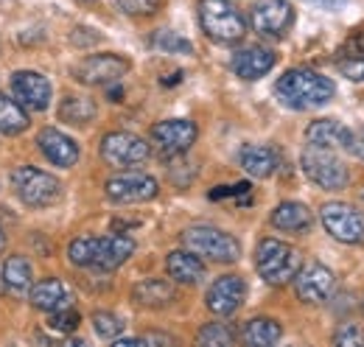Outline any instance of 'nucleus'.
<instances>
[{"label":"nucleus","mask_w":364,"mask_h":347,"mask_svg":"<svg viewBox=\"0 0 364 347\" xmlns=\"http://www.w3.org/2000/svg\"><path fill=\"white\" fill-rule=\"evenodd\" d=\"M336 87L328 76H322L317 70H309V68H291L286 70L277 85H274V95L283 107L289 110H317L325 107L331 98H333Z\"/></svg>","instance_id":"f257e3e1"},{"label":"nucleus","mask_w":364,"mask_h":347,"mask_svg":"<svg viewBox=\"0 0 364 347\" xmlns=\"http://www.w3.org/2000/svg\"><path fill=\"white\" fill-rule=\"evenodd\" d=\"M135 252V241L129 235H107V238H95V235H82L76 241H70L68 247V260L79 269H101V272H112L118 266H124Z\"/></svg>","instance_id":"f03ea898"},{"label":"nucleus","mask_w":364,"mask_h":347,"mask_svg":"<svg viewBox=\"0 0 364 347\" xmlns=\"http://www.w3.org/2000/svg\"><path fill=\"white\" fill-rule=\"evenodd\" d=\"M199 26L208 34V40L219 45L241 43L247 31L241 11L230 0H199Z\"/></svg>","instance_id":"7ed1b4c3"},{"label":"nucleus","mask_w":364,"mask_h":347,"mask_svg":"<svg viewBox=\"0 0 364 347\" xmlns=\"http://www.w3.org/2000/svg\"><path fill=\"white\" fill-rule=\"evenodd\" d=\"M300 266H303L300 252L291 244H283L277 238H264L255 250V269L272 286H283V283L294 280Z\"/></svg>","instance_id":"20e7f679"},{"label":"nucleus","mask_w":364,"mask_h":347,"mask_svg":"<svg viewBox=\"0 0 364 347\" xmlns=\"http://www.w3.org/2000/svg\"><path fill=\"white\" fill-rule=\"evenodd\" d=\"M185 250L196 252L199 258L216 260V263H235L241 258V244L219 227L210 224H193L182 233Z\"/></svg>","instance_id":"39448f33"},{"label":"nucleus","mask_w":364,"mask_h":347,"mask_svg":"<svg viewBox=\"0 0 364 347\" xmlns=\"http://www.w3.org/2000/svg\"><path fill=\"white\" fill-rule=\"evenodd\" d=\"M11 188L26 208H50L62 199V182L34 166H17L11 171Z\"/></svg>","instance_id":"423d86ee"},{"label":"nucleus","mask_w":364,"mask_h":347,"mask_svg":"<svg viewBox=\"0 0 364 347\" xmlns=\"http://www.w3.org/2000/svg\"><path fill=\"white\" fill-rule=\"evenodd\" d=\"M300 166H303V174L325 191H342L348 185V169L333 154V149H322V146L309 143L300 154Z\"/></svg>","instance_id":"0eeeda50"},{"label":"nucleus","mask_w":364,"mask_h":347,"mask_svg":"<svg viewBox=\"0 0 364 347\" xmlns=\"http://www.w3.org/2000/svg\"><path fill=\"white\" fill-rule=\"evenodd\" d=\"M322 227L339 244H364V216L345 202H328L319 210Z\"/></svg>","instance_id":"6e6552de"},{"label":"nucleus","mask_w":364,"mask_h":347,"mask_svg":"<svg viewBox=\"0 0 364 347\" xmlns=\"http://www.w3.org/2000/svg\"><path fill=\"white\" fill-rule=\"evenodd\" d=\"M104 191H107V199L115 205H137V202H151L160 193V185L151 174L129 171L107 179Z\"/></svg>","instance_id":"1a4fd4ad"},{"label":"nucleus","mask_w":364,"mask_h":347,"mask_svg":"<svg viewBox=\"0 0 364 347\" xmlns=\"http://www.w3.org/2000/svg\"><path fill=\"white\" fill-rule=\"evenodd\" d=\"M151 149L143 137L132 132H109L101 137V157L115 169H129L143 160H149Z\"/></svg>","instance_id":"9d476101"},{"label":"nucleus","mask_w":364,"mask_h":347,"mask_svg":"<svg viewBox=\"0 0 364 347\" xmlns=\"http://www.w3.org/2000/svg\"><path fill=\"white\" fill-rule=\"evenodd\" d=\"M333 292H336V274L322 263L300 266V272L294 274V294L300 303L322 305L333 297Z\"/></svg>","instance_id":"9b49d317"},{"label":"nucleus","mask_w":364,"mask_h":347,"mask_svg":"<svg viewBox=\"0 0 364 347\" xmlns=\"http://www.w3.org/2000/svg\"><path fill=\"white\" fill-rule=\"evenodd\" d=\"M199 129L193 121L174 118V121H160L151 127V143L163 157H182L188 149L196 143Z\"/></svg>","instance_id":"f8f14e48"},{"label":"nucleus","mask_w":364,"mask_h":347,"mask_svg":"<svg viewBox=\"0 0 364 347\" xmlns=\"http://www.w3.org/2000/svg\"><path fill=\"white\" fill-rule=\"evenodd\" d=\"M294 23V9L289 0H255L250 9V26L261 37H283Z\"/></svg>","instance_id":"ddd939ff"},{"label":"nucleus","mask_w":364,"mask_h":347,"mask_svg":"<svg viewBox=\"0 0 364 347\" xmlns=\"http://www.w3.org/2000/svg\"><path fill=\"white\" fill-rule=\"evenodd\" d=\"M129 73V59L118 56V53H92L87 59H82L73 68L76 82L82 85H112L121 82V76Z\"/></svg>","instance_id":"4468645a"},{"label":"nucleus","mask_w":364,"mask_h":347,"mask_svg":"<svg viewBox=\"0 0 364 347\" xmlns=\"http://www.w3.org/2000/svg\"><path fill=\"white\" fill-rule=\"evenodd\" d=\"M11 92H14V98H17L26 110H31V112L48 110L50 95H53L50 82H48L43 73H37V70H17V73L11 76Z\"/></svg>","instance_id":"2eb2a0df"},{"label":"nucleus","mask_w":364,"mask_h":347,"mask_svg":"<svg viewBox=\"0 0 364 347\" xmlns=\"http://www.w3.org/2000/svg\"><path fill=\"white\" fill-rule=\"evenodd\" d=\"M247 297V283L238 277V274H222L219 280H213V286L208 289L205 294V303L208 308L216 314V316H230L235 314L241 303Z\"/></svg>","instance_id":"dca6fc26"},{"label":"nucleus","mask_w":364,"mask_h":347,"mask_svg":"<svg viewBox=\"0 0 364 347\" xmlns=\"http://www.w3.org/2000/svg\"><path fill=\"white\" fill-rule=\"evenodd\" d=\"M37 146L43 151L48 163H53L56 169H73L79 163V143L73 137H68L65 132L46 127V129L37 134Z\"/></svg>","instance_id":"f3484780"},{"label":"nucleus","mask_w":364,"mask_h":347,"mask_svg":"<svg viewBox=\"0 0 364 347\" xmlns=\"http://www.w3.org/2000/svg\"><path fill=\"white\" fill-rule=\"evenodd\" d=\"M274 59H277L274 50L264 48V45H250V48H241V50L232 53L230 68H232V73H235L238 79L255 82V79H261V76H267V73L272 70Z\"/></svg>","instance_id":"a211bd4d"},{"label":"nucleus","mask_w":364,"mask_h":347,"mask_svg":"<svg viewBox=\"0 0 364 347\" xmlns=\"http://www.w3.org/2000/svg\"><path fill=\"white\" fill-rule=\"evenodd\" d=\"M174 300H177V292L171 280H163V277H146L132 289V303L140 308H166Z\"/></svg>","instance_id":"6ab92c4d"},{"label":"nucleus","mask_w":364,"mask_h":347,"mask_svg":"<svg viewBox=\"0 0 364 347\" xmlns=\"http://www.w3.org/2000/svg\"><path fill=\"white\" fill-rule=\"evenodd\" d=\"M28 300L37 311H59V308H68L70 303V292L68 286L59 280V277H46V280H37L28 292Z\"/></svg>","instance_id":"aec40b11"},{"label":"nucleus","mask_w":364,"mask_h":347,"mask_svg":"<svg viewBox=\"0 0 364 347\" xmlns=\"http://www.w3.org/2000/svg\"><path fill=\"white\" fill-rule=\"evenodd\" d=\"M166 269H168V277L174 283H182V286H196L205 277V263H202V258L196 252H191V250L168 252Z\"/></svg>","instance_id":"412c9836"},{"label":"nucleus","mask_w":364,"mask_h":347,"mask_svg":"<svg viewBox=\"0 0 364 347\" xmlns=\"http://www.w3.org/2000/svg\"><path fill=\"white\" fill-rule=\"evenodd\" d=\"M238 163H241V169L250 174V176L267 179V176L274 174L280 157H277V151H274L272 146H244L238 151Z\"/></svg>","instance_id":"4be33fe9"},{"label":"nucleus","mask_w":364,"mask_h":347,"mask_svg":"<svg viewBox=\"0 0 364 347\" xmlns=\"http://www.w3.org/2000/svg\"><path fill=\"white\" fill-rule=\"evenodd\" d=\"M272 224L283 233H306L314 224V213L303 202H280L272 210Z\"/></svg>","instance_id":"5701e85b"},{"label":"nucleus","mask_w":364,"mask_h":347,"mask_svg":"<svg viewBox=\"0 0 364 347\" xmlns=\"http://www.w3.org/2000/svg\"><path fill=\"white\" fill-rule=\"evenodd\" d=\"M3 286L6 292L17 294V297H26L34 286V269H31V260L23 258V255H11L3 263Z\"/></svg>","instance_id":"b1692460"},{"label":"nucleus","mask_w":364,"mask_h":347,"mask_svg":"<svg viewBox=\"0 0 364 347\" xmlns=\"http://www.w3.org/2000/svg\"><path fill=\"white\" fill-rule=\"evenodd\" d=\"M280 336H283L280 322H277V319H269V316H255V319H250V322L244 325V331H241V339H244L247 345H255V347L277 345Z\"/></svg>","instance_id":"393cba45"},{"label":"nucleus","mask_w":364,"mask_h":347,"mask_svg":"<svg viewBox=\"0 0 364 347\" xmlns=\"http://www.w3.org/2000/svg\"><path fill=\"white\" fill-rule=\"evenodd\" d=\"M345 137H348V129L339 121H331V118L314 121L306 129V140L311 146H322V149H339V146H345Z\"/></svg>","instance_id":"a878e982"},{"label":"nucleus","mask_w":364,"mask_h":347,"mask_svg":"<svg viewBox=\"0 0 364 347\" xmlns=\"http://www.w3.org/2000/svg\"><path fill=\"white\" fill-rule=\"evenodd\" d=\"M28 124L31 121H28V112L23 110V104L17 98H9L0 92V134L14 137V134L28 129Z\"/></svg>","instance_id":"bb28decb"},{"label":"nucleus","mask_w":364,"mask_h":347,"mask_svg":"<svg viewBox=\"0 0 364 347\" xmlns=\"http://www.w3.org/2000/svg\"><path fill=\"white\" fill-rule=\"evenodd\" d=\"M95 115H98V107L92 104L90 98H82V95H68L59 104V121L73 124V127L90 124V121H95Z\"/></svg>","instance_id":"cd10ccee"},{"label":"nucleus","mask_w":364,"mask_h":347,"mask_svg":"<svg viewBox=\"0 0 364 347\" xmlns=\"http://www.w3.org/2000/svg\"><path fill=\"white\" fill-rule=\"evenodd\" d=\"M92 331L98 333V339L115 342L124 331V319L118 314H109V311H95L92 314Z\"/></svg>","instance_id":"c85d7f7f"},{"label":"nucleus","mask_w":364,"mask_h":347,"mask_svg":"<svg viewBox=\"0 0 364 347\" xmlns=\"http://www.w3.org/2000/svg\"><path fill=\"white\" fill-rule=\"evenodd\" d=\"M232 331H230L228 325H222V322H208V325H202V331H199V336H196V342L199 345H210V347H228L232 345Z\"/></svg>","instance_id":"c756f323"},{"label":"nucleus","mask_w":364,"mask_h":347,"mask_svg":"<svg viewBox=\"0 0 364 347\" xmlns=\"http://www.w3.org/2000/svg\"><path fill=\"white\" fill-rule=\"evenodd\" d=\"M79 322H82V316L70 305L59 308V311H50V316H48V328L56 331V333H73L79 328Z\"/></svg>","instance_id":"7c9ffc66"},{"label":"nucleus","mask_w":364,"mask_h":347,"mask_svg":"<svg viewBox=\"0 0 364 347\" xmlns=\"http://www.w3.org/2000/svg\"><path fill=\"white\" fill-rule=\"evenodd\" d=\"M151 45H154L157 50H166V53H191V50H193V45L188 43L185 37L174 34V31H166V28L151 37Z\"/></svg>","instance_id":"2f4dec72"},{"label":"nucleus","mask_w":364,"mask_h":347,"mask_svg":"<svg viewBox=\"0 0 364 347\" xmlns=\"http://www.w3.org/2000/svg\"><path fill=\"white\" fill-rule=\"evenodd\" d=\"M333 342H336V345H342V347H350V345L364 347V328L362 325H356V322L342 325V331L333 336Z\"/></svg>","instance_id":"473e14b6"},{"label":"nucleus","mask_w":364,"mask_h":347,"mask_svg":"<svg viewBox=\"0 0 364 347\" xmlns=\"http://www.w3.org/2000/svg\"><path fill=\"white\" fill-rule=\"evenodd\" d=\"M339 73L350 82H364V56H356V59H339Z\"/></svg>","instance_id":"72a5a7b5"},{"label":"nucleus","mask_w":364,"mask_h":347,"mask_svg":"<svg viewBox=\"0 0 364 347\" xmlns=\"http://www.w3.org/2000/svg\"><path fill=\"white\" fill-rule=\"evenodd\" d=\"M160 0H115V6L124 14H151Z\"/></svg>","instance_id":"f704fd0d"},{"label":"nucleus","mask_w":364,"mask_h":347,"mask_svg":"<svg viewBox=\"0 0 364 347\" xmlns=\"http://www.w3.org/2000/svg\"><path fill=\"white\" fill-rule=\"evenodd\" d=\"M250 193V182H238V185H219L208 193V199H228V196H247Z\"/></svg>","instance_id":"c9c22d12"},{"label":"nucleus","mask_w":364,"mask_h":347,"mask_svg":"<svg viewBox=\"0 0 364 347\" xmlns=\"http://www.w3.org/2000/svg\"><path fill=\"white\" fill-rule=\"evenodd\" d=\"M339 56H342V59H356V56H364V31L362 34H353V37L345 43V48L339 50Z\"/></svg>","instance_id":"e433bc0d"},{"label":"nucleus","mask_w":364,"mask_h":347,"mask_svg":"<svg viewBox=\"0 0 364 347\" xmlns=\"http://www.w3.org/2000/svg\"><path fill=\"white\" fill-rule=\"evenodd\" d=\"M345 149H348L353 157L364 160V129L348 132V137H345Z\"/></svg>","instance_id":"4c0bfd02"},{"label":"nucleus","mask_w":364,"mask_h":347,"mask_svg":"<svg viewBox=\"0 0 364 347\" xmlns=\"http://www.w3.org/2000/svg\"><path fill=\"white\" fill-rule=\"evenodd\" d=\"M309 6H314V9H322V11H339V9H345L350 0H306Z\"/></svg>","instance_id":"58836bf2"},{"label":"nucleus","mask_w":364,"mask_h":347,"mask_svg":"<svg viewBox=\"0 0 364 347\" xmlns=\"http://www.w3.org/2000/svg\"><path fill=\"white\" fill-rule=\"evenodd\" d=\"M143 345H174V339L163 333H151V336H143Z\"/></svg>","instance_id":"ea45409f"},{"label":"nucleus","mask_w":364,"mask_h":347,"mask_svg":"<svg viewBox=\"0 0 364 347\" xmlns=\"http://www.w3.org/2000/svg\"><path fill=\"white\" fill-rule=\"evenodd\" d=\"M180 79H182V73L177 70L174 76H168V79H163V85H180Z\"/></svg>","instance_id":"a19ab883"},{"label":"nucleus","mask_w":364,"mask_h":347,"mask_svg":"<svg viewBox=\"0 0 364 347\" xmlns=\"http://www.w3.org/2000/svg\"><path fill=\"white\" fill-rule=\"evenodd\" d=\"M6 250V235H3V230H0V252Z\"/></svg>","instance_id":"79ce46f5"},{"label":"nucleus","mask_w":364,"mask_h":347,"mask_svg":"<svg viewBox=\"0 0 364 347\" xmlns=\"http://www.w3.org/2000/svg\"><path fill=\"white\" fill-rule=\"evenodd\" d=\"M3 292H6V286H3V274H0V294H3Z\"/></svg>","instance_id":"37998d69"}]
</instances>
